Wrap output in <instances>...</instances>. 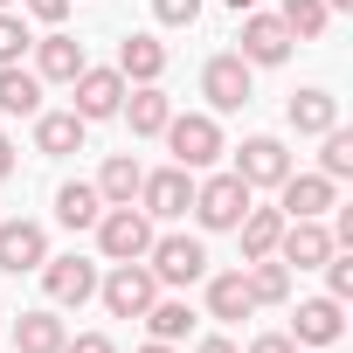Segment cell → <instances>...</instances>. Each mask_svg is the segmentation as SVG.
Here are the masks:
<instances>
[{"label": "cell", "instance_id": "603a6c76", "mask_svg": "<svg viewBox=\"0 0 353 353\" xmlns=\"http://www.w3.org/2000/svg\"><path fill=\"white\" fill-rule=\"evenodd\" d=\"M0 111L8 118H35L42 111V77L21 63H0Z\"/></svg>", "mask_w": 353, "mask_h": 353}, {"label": "cell", "instance_id": "8fae6325", "mask_svg": "<svg viewBox=\"0 0 353 353\" xmlns=\"http://www.w3.org/2000/svg\"><path fill=\"white\" fill-rule=\"evenodd\" d=\"M236 181L243 188H277L284 173H291V152H284V139H270V132H256V139H243V152H236Z\"/></svg>", "mask_w": 353, "mask_h": 353}, {"label": "cell", "instance_id": "7bdbcfd3", "mask_svg": "<svg viewBox=\"0 0 353 353\" xmlns=\"http://www.w3.org/2000/svg\"><path fill=\"white\" fill-rule=\"evenodd\" d=\"M0 325H8V312H0Z\"/></svg>", "mask_w": 353, "mask_h": 353}, {"label": "cell", "instance_id": "60d3db41", "mask_svg": "<svg viewBox=\"0 0 353 353\" xmlns=\"http://www.w3.org/2000/svg\"><path fill=\"white\" fill-rule=\"evenodd\" d=\"M346 8H353V0H325V14H346Z\"/></svg>", "mask_w": 353, "mask_h": 353}, {"label": "cell", "instance_id": "7a4b0ae2", "mask_svg": "<svg viewBox=\"0 0 353 353\" xmlns=\"http://www.w3.org/2000/svg\"><path fill=\"white\" fill-rule=\"evenodd\" d=\"M97 250H104L111 263H139V256L152 250V215H145L139 201L104 208V215H97Z\"/></svg>", "mask_w": 353, "mask_h": 353}, {"label": "cell", "instance_id": "cb8c5ba5", "mask_svg": "<svg viewBox=\"0 0 353 353\" xmlns=\"http://www.w3.org/2000/svg\"><path fill=\"white\" fill-rule=\"evenodd\" d=\"M97 215H104V201H97L90 181H63L56 188V222L63 229H97Z\"/></svg>", "mask_w": 353, "mask_h": 353}, {"label": "cell", "instance_id": "9a60e30c", "mask_svg": "<svg viewBox=\"0 0 353 353\" xmlns=\"http://www.w3.org/2000/svg\"><path fill=\"white\" fill-rule=\"evenodd\" d=\"M346 332V305L339 298H305L291 312V346H332Z\"/></svg>", "mask_w": 353, "mask_h": 353}, {"label": "cell", "instance_id": "b9f144b4", "mask_svg": "<svg viewBox=\"0 0 353 353\" xmlns=\"http://www.w3.org/2000/svg\"><path fill=\"white\" fill-rule=\"evenodd\" d=\"M0 8H14V0H0Z\"/></svg>", "mask_w": 353, "mask_h": 353}, {"label": "cell", "instance_id": "4dcf8cb0", "mask_svg": "<svg viewBox=\"0 0 353 353\" xmlns=\"http://www.w3.org/2000/svg\"><path fill=\"white\" fill-rule=\"evenodd\" d=\"M28 49H35V35H28V14L0 8V63H21Z\"/></svg>", "mask_w": 353, "mask_h": 353}, {"label": "cell", "instance_id": "52a82bcc", "mask_svg": "<svg viewBox=\"0 0 353 353\" xmlns=\"http://www.w3.org/2000/svg\"><path fill=\"white\" fill-rule=\"evenodd\" d=\"M139 208H145L152 222H181V215L194 208V173H188V166L145 173V181H139Z\"/></svg>", "mask_w": 353, "mask_h": 353}, {"label": "cell", "instance_id": "d6986e66", "mask_svg": "<svg viewBox=\"0 0 353 353\" xmlns=\"http://www.w3.org/2000/svg\"><path fill=\"white\" fill-rule=\"evenodd\" d=\"M284 118H291L298 139H319V132L339 125V97H332V90H298V97L284 104Z\"/></svg>", "mask_w": 353, "mask_h": 353}, {"label": "cell", "instance_id": "83f0119b", "mask_svg": "<svg viewBox=\"0 0 353 353\" xmlns=\"http://www.w3.org/2000/svg\"><path fill=\"white\" fill-rule=\"evenodd\" d=\"M145 325H152V339L173 346V339L194 332V312H188V298H152V305H145Z\"/></svg>", "mask_w": 353, "mask_h": 353}, {"label": "cell", "instance_id": "44dd1931", "mask_svg": "<svg viewBox=\"0 0 353 353\" xmlns=\"http://www.w3.org/2000/svg\"><path fill=\"white\" fill-rule=\"evenodd\" d=\"M139 181H145V166H139L132 152H111V159H104V173H97L90 188H97V201H104V208H125V201H139Z\"/></svg>", "mask_w": 353, "mask_h": 353}, {"label": "cell", "instance_id": "8992f818", "mask_svg": "<svg viewBox=\"0 0 353 353\" xmlns=\"http://www.w3.org/2000/svg\"><path fill=\"white\" fill-rule=\"evenodd\" d=\"M339 201V181H325V173H284V181H277V215L284 222H319L325 208Z\"/></svg>", "mask_w": 353, "mask_h": 353}, {"label": "cell", "instance_id": "836d02e7", "mask_svg": "<svg viewBox=\"0 0 353 353\" xmlns=\"http://www.w3.org/2000/svg\"><path fill=\"white\" fill-rule=\"evenodd\" d=\"M14 8H21V14H35V21H49V28H56V21H63V14H70V0H14Z\"/></svg>", "mask_w": 353, "mask_h": 353}, {"label": "cell", "instance_id": "30bf717a", "mask_svg": "<svg viewBox=\"0 0 353 353\" xmlns=\"http://www.w3.org/2000/svg\"><path fill=\"white\" fill-rule=\"evenodd\" d=\"M70 90H77V104H70V111H77L83 125H97V118H118V104H125V90H132V83H125L118 70H90V63H83Z\"/></svg>", "mask_w": 353, "mask_h": 353}, {"label": "cell", "instance_id": "6da1fadb", "mask_svg": "<svg viewBox=\"0 0 353 353\" xmlns=\"http://www.w3.org/2000/svg\"><path fill=\"white\" fill-rule=\"evenodd\" d=\"M159 139L173 145V166H188V173H201V166L222 159V125H215V111H173Z\"/></svg>", "mask_w": 353, "mask_h": 353}, {"label": "cell", "instance_id": "ab89813d", "mask_svg": "<svg viewBox=\"0 0 353 353\" xmlns=\"http://www.w3.org/2000/svg\"><path fill=\"white\" fill-rule=\"evenodd\" d=\"M222 8H236V14H250V8H256V0H222Z\"/></svg>", "mask_w": 353, "mask_h": 353}, {"label": "cell", "instance_id": "8d00e7d4", "mask_svg": "<svg viewBox=\"0 0 353 353\" xmlns=\"http://www.w3.org/2000/svg\"><path fill=\"white\" fill-rule=\"evenodd\" d=\"M194 353H243V346H236V339H229V332H208V339H201V346H194Z\"/></svg>", "mask_w": 353, "mask_h": 353}, {"label": "cell", "instance_id": "4316f807", "mask_svg": "<svg viewBox=\"0 0 353 353\" xmlns=\"http://www.w3.org/2000/svg\"><path fill=\"white\" fill-rule=\"evenodd\" d=\"M243 284H250V298H256V305H284V298H291V270H284L277 256L243 263Z\"/></svg>", "mask_w": 353, "mask_h": 353}, {"label": "cell", "instance_id": "e575fe53", "mask_svg": "<svg viewBox=\"0 0 353 353\" xmlns=\"http://www.w3.org/2000/svg\"><path fill=\"white\" fill-rule=\"evenodd\" d=\"M63 353H118L104 332H77V339H63Z\"/></svg>", "mask_w": 353, "mask_h": 353}, {"label": "cell", "instance_id": "5b68a950", "mask_svg": "<svg viewBox=\"0 0 353 353\" xmlns=\"http://www.w3.org/2000/svg\"><path fill=\"white\" fill-rule=\"evenodd\" d=\"M97 298H104L111 319H145V305L159 298V277L145 270V256L139 263H111V277H97Z\"/></svg>", "mask_w": 353, "mask_h": 353}, {"label": "cell", "instance_id": "7c38bea8", "mask_svg": "<svg viewBox=\"0 0 353 353\" xmlns=\"http://www.w3.org/2000/svg\"><path fill=\"white\" fill-rule=\"evenodd\" d=\"M49 263V229L42 222H0V270L8 277H28V270H42Z\"/></svg>", "mask_w": 353, "mask_h": 353}, {"label": "cell", "instance_id": "1f68e13d", "mask_svg": "<svg viewBox=\"0 0 353 353\" xmlns=\"http://www.w3.org/2000/svg\"><path fill=\"white\" fill-rule=\"evenodd\" d=\"M319 270H325V298H339V305H346V298H353V250H332Z\"/></svg>", "mask_w": 353, "mask_h": 353}, {"label": "cell", "instance_id": "7402d4cb", "mask_svg": "<svg viewBox=\"0 0 353 353\" xmlns=\"http://www.w3.org/2000/svg\"><path fill=\"white\" fill-rule=\"evenodd\" d=\"M35 152H49V159L83 152V118L77 111H35Z\"/></svg>", "mask_w": 353, "mask_h": 353}, {"label": "cell", "instance_id": "d6a6232c", "mask_svg": "<svg viewBox=\"0 0 353 353\" xmlns=\"http://www.w3.org/2000/svg\"><path fill=\"white\" fill-rule=\"evenodd\" d=\"M152 21L159 28H194L201 21V0H152Z\"/></svg>", "mask_w": 353, "mask_h": 353}, {"label": "cell", "instance_id": "484cf974", "mask_svg": "<svg viewBox=\"0 0 353 353\" xmlns=\"http://www.w3.org/2000/svg\"><path fill=\"white\" fill-rule=\"evenodd\" d=\"M63 339H70V332H63L56 312H21V319H14V346H21V353H63Z\"/></svg>", "mask_w": 353, "mask_h": 353}, {"label": "cell", "instance_id": "ac0fdd59", "mask_svg": "<svg viewBox=\"0 0 353 353\" xmlns=\"http://www.w3.org/2000/svg\"><path fill=\"white\" fill-rule=\"evenodd\" d=\"M111 70H118L125 83H159V77H166V42H159V35H125Z\"/></svg>", "mask_w": 353, "mask_h": 353}, {"label": "cell", "instance_id": "f35d334b", "mask_svg": "<svg viewBox=\"0 0 353 353\" xmlns=\"http://www.w3.org/2000/svg\"><path fill=\"white\" fill-rule=\"evenodd\" d=\"M139 353H173V346H166V339H145V346H139Z\"/></svg>", "mask_w": 353, "mask_h": 353}, {"label": "cell", "instance_id": "f546056e", "mask_svg": "<svg viewBox=\"0 0 353 353\" xmlns=\"http://www.w3.org/2000/svg\"><path fill=\"white\" fill-rule=\"evenodd\" d=\"M319 173L325 181H353V132H319Z\"/></svg>", "mask_w": 353, "mask_h": 353}, {"label": "cell", "instance_id": "3957f363", "mask_svg": "<svg viewBox=\"0 0 353 353\" xmlns=\"http://www.w3.org/2000/svg\"><path fill=\"white\" fill-rule=\"evenodd\" d=\"M145 270H152L159 284H173V291H188V284L208 277V250H201V236H152Z\"/></svg>", "mask_w": 353, "mask_h": 353}, {"label": "cell", "instance_id": "f1b7e54d", "mask_svg": "<svg viewBox=\"0 0 353 353\" xmlns=\"http://www.w3.org/2000/svg\"><path fill=\"white\" fill-rule=\"evenodd\" d=\"M277 21L291 28V42H319L332 14H325V0H284V8H277Z\"/></svg>", "mask_w": 353, "mask_h": 353}, {"label": "cell", "instance_id": "74e56055", "mask_svg": "<svg viewBox=\"0 0 353 353\" xmlns=\"http://www.w3.org/2000/svg\"><path fill=\"white\" fill-rule=\"evenodd\" d=\"M8 173H14V139L0 132V181H8Z\"/></svg>", "mask_w": 353, "mask_h": 353}, {"label": "cell", "instance_id": "ffe728a7", "mask_svg": "<svg viewBox=\"0 0 353 353\" xmlns=\"http://www.w3.org/2000/svg\"><path fill=\"white\" fill-rule=\"evenodd\" d=\"M250 312H256V298H250L243 270H215V277H208V319H222V325H243Z\"/></svg>", "mask_w": 353, "mask_h": 353}, {"label": "cell", "instance_id": "5bb4252c", "mask_svg": "<svg viewBox=\"0 0 353 353\" xmlns=\"http://www.w3.org/2000/svg\"><path fill=\"white\" fill-rule=\"evenodd\" d=\"M42 291H49V305H90V298H97V263H83V256H49V263H42Z\"/></svg>", "mask_w": 353, "mask_h": 353}, {"label": "cell", "instance_id": "ba28073f", "mask_svg": "<svg viewBox=\"0 0 353 353\" xmlns=\"http://www.w3.org/2000/svg\"><path fill=\"white\" fill-rule=\"evenodd\" d=\"M201 97H208V111H243L250 97H256V77H250V63L229 49V56H208V70H201Z\"/></svg>", "mask_w": 353, "mask_h": 353}, {"label": "cell", "instance_id": "e0dca14e", "mask_svg": "<svg viewBox=\"0 0 353 353\" xmlns=\"http://www.w3.org/2000/svg\"><path fill=\"white\" fill-rule=\"evenodd\" d=\"M83 63H90V56H83V42H77V35H63V28L35 42V77H42V83H77V70H83Z\"/></svg>", "mask_w": 353, "mask_h": 353}, {"label": "cell", "instance_id": "277c9868", "mask_svg": "<svg viewBox=\"0 0 353 353\" xmlns=\"http://www.w3.org/2000/svg\"><path fill=\"white\" fill-rule=\"evenodd\" d=\"M250 201H256V188H243L236 173H215V181H194V222L201 229H236L243 215H250Z\"/></svg>", "mask_w": 353, "mask_h": 353}, {"label": "cell", "instance_id": "d590c367", "mask_svg": "<svg viewBox=\"0 0 353 353\" xmlns=\"http://www.w3.org/2000/svg\"><path fill=\"white\" fill-rule=\"evenodd\" d=\"M243 353H298V346H291V332H256Z\"/></svg>", "mask_w": 353, "mask_h": 353}, {"label": "cell", "instance_id": "9c48e42d", "mask_svg": "<svg viewBox=\"0 0 353 353\" xmlns=\"http://www.w3.org/2000/svg\"><path fill=\"white\" fill-rule=\"evenodd\" d=\"M236 42H243L236 56H243L250 70H277V63L291 56V28H284L277 14H256V8L243 14V35H236Z\"/></svg>", "mask_w": 353, "mask_h": 353}, {"label": "cell", "instance_id": "d4e9b609", "mask_svg": "<svg viewBox=\"0 0 353 353\" xmlns=\"http://www.w3.org/2000/svg\"><path fill=\"white\" fill-rule=\"evenodd\" d=\"M236 236H243V263H256V256H270V250H277V236H284V215L250 201V215L236 222Z\"/></svg>", "mask_w": 353, "mask_h": 353}, {"label": "cell", "instance_id": "4fadbf2b", "mask_svg": "<svg viewBox=\"0 0 353 353\" xmlns=\"http://www.w3.org/2000/svg\"><path fill=\"white\" fill-rule=\"evenodd\" d=\"M332 250H339V243H332V229H325V222H284V236H277V250H270V256H277L284 270H319Z\"/></svg>", "mask_w": 353, "mask_h": 353}, {"label": "cell", "instance_id": "2e32d148", "mask_svg": "<svg viewBox=\"0 0 353 353\" xmlns=\"http://www.w3.org/2000/svg\"><path fill=\"white\" fill-rule=\"evenodd\" d=\"M118 118L132 125V139H159V132H166V118H173V104H166V90H159V83H132V90H125V104H118Z\"/></svg>", "mask_w": 353, "mask_h": 353}]
</instances>
